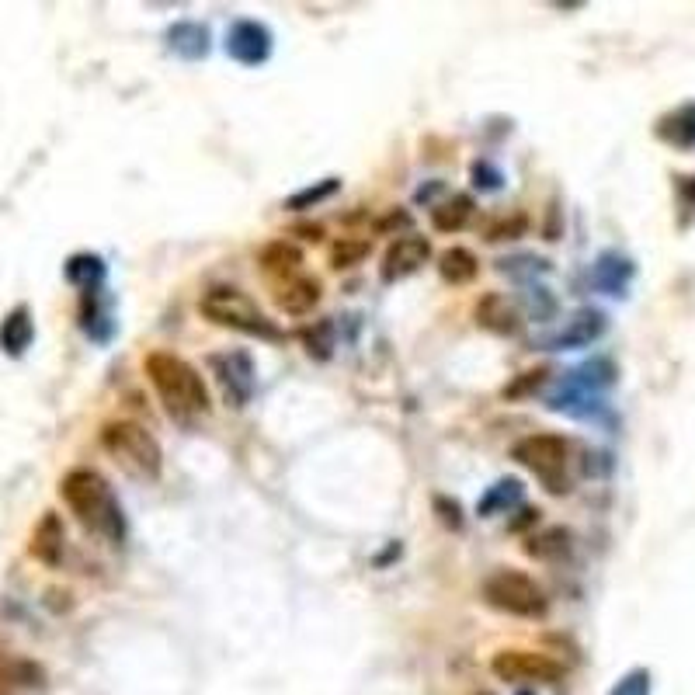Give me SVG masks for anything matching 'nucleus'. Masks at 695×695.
<instances>
[{
    "label": "nucleus",
    "instance_id": "obj_1",
    "mask_svg": "<svg viewBox=\"0 0 695 695\" xmlns=\"http://www.w3.org/2000/svg\"><path fill=\"white\" fill-rule=\"evenodd\" d=\"M60 497L70 508V515L84 525V532L105 539V543L119 546L126 539V515H122V504L115 497L112 484L101 477L98 470H87L77 466L67 477L60 480Z\"/></svg>",
    "mask_w": 695,
    "mask_h": 695
},
{
    "label": "nucleus",
    "instance_id": "obj_2",
    "mask_svg": "<svg viewBox=\"0 0 695 695\" xmlns=\"http://www.w3.org/2000/svg\"><path fill=\"white\" fill-rule=\"evenodd\" d=\"M143 369L153 393L164 404L167 417H174L178 424H195L212 411L206 379L181 355H174V351H150Z\"/></svg>",
    "mask_w": 695,
    "mask_h": 695
},
{
    "label": "nucleus",
    "instance_id": "obj_3",
    "mask_svg": "<svg viewBox=\"0 0 695 695\" xmlns=\"http://www.w3.org/2000/svg\"><path fill=\"white\" fill-rule=\"evenodd\" d=\"M101 449L115 459L122 473L136 480H160L164 473V452H160V442L136 421H108L101 428Z\"/></svg>",
    "mask_w": 695,
    "mask_h": 695
},
{
    "label": "nucleus",
    "instance_id": "obj_4",
    "mask_svg": "<svg viewBox=\"0 0 695 695\" xmlns=\"http://www.w3.org/2000/svg\"><path fill=\"white\" fill-rule=\"evenodd\" d=\"M199 310L216 327H230V331L251 334V338L261 341H282L275 320H268V313L237 285H212V289L202 292Z\"/></svg>",
    "mask_w": 695,
    "mask_h": 695
},
{
    "label": "nucleus",
    "instance_id": "obj_5",
    "mask_svg": "<svg viewBox=\"0 0 695 695\" xmlns=\"http://www.w3.org/2000/svg\"><path fill=\"white\" fill-rule=\"evenodd\" d=\"M484 602L490 609L515 619H543L550 609V598L536 584V577L522 574L515 567H497L484 581Z\"/></svg>",
    "mask_w": 695,
    "mask_h": 695
},
{
    "label": "nucleus",
    "instance_id": "obj_6",
    "mask_svg": "<svg viewBox=\"0 0 695 695\" xmlns=\"http://www.w3.org/2000/svg\"><path fill=\"white\" fill-rule=\"evenodd\" d=\"M511 459H515L518 466H525L529 473H536L550 494H567L570 490V480H567L570 442L563 435L539 431V435L522 438V442H515V449H511Z\"/></svg>",
    "mask_w": 695,
    "mask_h": 695
},
{
    "label": "nucleus",
    "instance_id": "obj_7",
    "mask_svg": "<svg viewBox=\"0 0 695 695\" xmlns=\"http://www.w3.org/2000/svg\"><path fill=\"white\" fill-rule=\"evenodd\" d=\"M490 671H494L501 682H515V685H553L563 678V664L553 661L550 654H536V650H497L494 661H490Z\"/></svg>",
    "mask_w": 695,
    "mask_h": 695
},
{
    "label": "nucleus",
    "instance_id": "obj_8",
    "mask_svg": "<svg viewBox=\"0 0 695 695\" xmlns=\"http://www.w3.org/2000/svg\"><path fill=\"white\" fill-rule=\"evenodd\" d=\"M209 369L223 390L226 404L244 407L251 400L258 376H254V362L247 351H216V355H209Z\"/></svg>",
    "mask_w": 695,
    "mask_h": 695
},
{
    "label": "nucleus",
    "instance_id": "obj_9",
    "mask_svg": "<svg viewBox=\"0 0 695 695\" xmlns=\"http://www.w3.org/2000/svg\"><path fill=\"white\" fill-rule=\"evenodd\" d=\"M431 258V240L421 237V233H404L397 237L383 254V265H379V278L386 285L400 282V278H411L414 272H421Z\"/></svg>",
    "mask_w": 695,
    "mask_h": 695
},
{
    "label": "nucleus",
    "instance_id": "obj_10",
    "mask_svg": "<svg viewBox=\"0 0 695 695\" xmlns=\"http://www.w3.org/2000/svg\"><path fill=\"white\" fill-rule=\"evenodd\" d=\"M226 56L244 63V67H261L272 56V32L251 18L233 21L230 32H226Z\"/></svg>",
    "mask_w": 695,
    "mask_h": 695
},
{
    "label": "nucleus",
    "instance_id": "obj_11",
    "mask_svg": "<svg viewBox=\"0 0 695 695\" xmlns=\"http://www.w3.org/2000/svg\"><path fill=\"white\" fill-rule=\"evenodd\" d=\"M63 543H67V536H63V518L56 515V511H46V515L39 518V525L32 529V539H28V556H32V560H39L42 567H60Z\"/></svg>",
    "mask_w": 695,
    "mask_h": 695
},
{
    "label": "nucleus",
    "instance_id": "obj_12",
    "mask_svg": "<svg viewBox=\"0 0 695 695\" xmlns=\"http://www.w3.org/2000/svg\"><path fill=\"white\" fill-rule=\"evenodd\" d=\"M320 292H324L320 278L296 275V278H289V282L275 285V306L282 313H289V317H306V313H313V306L320 303Z\"/></svg>",
    "mask_w": 695,
    "mask_h": 695
},
{
    "label": "nucleus",
    "instance_id": "obj_13",
    "mask_svg": "<svg viewBox=\"0 0 695 695\" xmlns=\"http://www.w3.org/2000/svg\"><path fill=\"white\" fill-rule=\"evenodd\" d=\"M602 334H605V313L581 310V313H574V317L567 320V327H560L546 345L550 348H584V345H591V341L602 338Z\"/></svg>",
    "mask_w": 695,
    "mask_h": 695
},
{
    "label": "nucleus",
    "instance_id": "obj_14",
    "mask_svg": "<svg viewBox=\"0 0 695 695\" xmlns=\"http://www.w3.org/2000/svg\"><path fill=\"white\" fill-rule=\"evenodd\" d=\"M477 324L490 334H501V338L522 331V317H518V310L508 303V296H501V292H487V296L480 299Z\"/></svg>",
    "mask_w": 695,
    "mask_h": 695
},
{
    "label": "nucleus",
    "instance_id": "obj_15",
    "mask_svg": "<svg viewBox=\"0 0 695 695\" xmlns=\"http://www.w3.org/2000/svg\"><path fill=\"white\" fill-rule=\"evenodd\" d=\"M0 685L14 689H42L46 685V668L32 657H21L14 650L0 647Z\"/></svg>",
    "mask_w": 695,
    "mask_h": 695
},
{
    "label": "nucleus",
    "instance_id": "obj_16",
    "mask_svg": "<svg viewBox=\"0 0 695 695\" xmlns=\"http://www.w3.org/2000/svg\"><path fill=\"white\" fill-rule=\"evenodd\" d=\"M299 268H303V251H299L296 244H289V240H272V244L261 251V272L272 278L275 285L303 275Z\"/></svg>",
    "mask_w": 695,
    "mask_h": 695
},
{
    "label": "nucleus",
    "instance_id": "obj_17",
    "mask_svg": "<svg viewBox=\"0 0 695 695\" xmlns=\"http://www.w3.org/2000/svg\"><path fill=\"white\" fill-rule=\"evenodd\" d=\"M657 139L668 146H675V150H692L695 146V101L692 105H682L675 108V112H668L661 122H657Z\"/></svg>",
    "mask_w": 695,
    "mask_h": 695
},
{
    "label": "nucleus",
    "instance_id": "obj_18",
    "mask_svg": "<svg viewBox=\"0 0 695 695\" xmlns=\"http://www.w3.org/2000/svg\"><path fill=\"white\" fill-rule=\"evenodd\" d=\"M32 338H35L32 313H28V306H14V310L0 320V348H4L7 355H21V351L32 345Z\"/></svg>",
    "mask_w": 695,
    "mask_h": 695
},
{
    "label": "nucleus",
    "instance_id": "obj_19",
    "mask_svg": "<svg viewBox=\"0 0 695 695\" xmlns=\"http://www.w3.org/2000/svg\"><path fill=\"white\" fill-rule=\"evenodd\" d=\"M438 275L449 285H470L473 278L480 275V261L473 258V251H466V247H449V251H442V258H438Z\"/></svg>",
    "mask_w": 695,
    "mask_h": 695
},
{
    "label": "nucleus",
    "instance_id": "obj_20",
    "mask_svg": "<svg viewBox=\"0 0 695 695\" xmlns=\"http://www.w3.org/2000/svg\"><path fill=\"white\" fill-rule=\"evenodd\" d=\"M171 39V49L185 60H199V56L209 53V28L206 25H195V21H181L167 32Z\"/></svg>",
    "mask_w": 695,
    "mask_h": 695
},
{
    "label": "nucleus",
    "instance_id": "obj_21",
    "mask_svg": "<svg viewBox=\"0 0 695 695\" xmlns=\"http://www.w3.org/2000/svg\"><path fill=\"white\" fill-rule=\"evenodd\" d=\"M470 216H473L470 195H452V199L438 202V206L431 209V226H435L438 233H459L470 223Z\"/></svg>",
    "mask_w": 695,
    "mask_h": 695
},
{
    "label": "nucleus",
    "instance_id": "obj_22",
    "mask_svg": "<svg viewBox=\"0 0 695 695\" xmlns=\"http://www.w3.org/2000/svg\"><path fill=\"white\" fill-rule=\"evenodd\" d=\"M525 553H529L532 560H543V563L563 560V556L570 553V532L567 529H546V532H539V536H529Z\"/></svg>",
    "mask_w": 695,
    "mask_h": 695
},
{
    "label": "nucleus",
    "instance_id": "obj_23",
    "mask_svg": "<svg viewBox=\"0 0 695 695\" xmlns=\"http://www.w3.org/2000/svg\"><path fill=\"white\" fill-rule=\"evenodd\" d=\"M518 501H522V484H518V480H497V484L480 497L477 511L484 518H490V515H497V511H508L511 504H518Z\"/></svg>",
    "mask_w": 695,
    "mask_h": 695
},
{
    "label": "nucleus",
    "instance_id": "obj_24",
    "mask_svg": "<svg viewBox=\"0 0 695 695\" xmlns=\"http://www.w3.org/2000/svg\"><path fill=\"white\" fill-rule=\"evenodd\" d=\"M67 278L77 282L84 292H94V285L105 278V265H101V258H94V254H77L67 265Z\"/></svg>",
    "mask_w": 695,
    "mask_h": 695
},
{
    "label": "nucleus",
    "instance_id": "obj_25",
    "mask_svg": "<svg viewBox=\"0 0 695 695\" xmlns=\"http://www.w3.org/2000/svg\"><path fill=\"white\" fill-rule=\"evenodd\" d=\"M369 251H372V244L365 237H341L331 251V268H338V272L341 268H355Z\"/></svg>",
    "mask_w": 695,
    "mask_h": 695
},
{
    "label": "nucleus",
    "instance_id": "obj_26",
    "mask_svg": "<svg viewBox=\"0 0 695 695\" xmlns=\"http://www.w3.org/2000/svg\"><path fill=\"white\" fill-rule=\"evenodd\" d=\"M303 345L313 358H331V348H334V324L331 320H320V324H313L310 331H303Z\"/></svg>",
    "mask_w": 695,
    "mask_h": 695
},
{
    "label": "nucleus",
    "instance_id": "obj_27",
    "mask_svg": "<svg viewBox=\"0 0 695 695\" xmlns=\"http://www.w3.org/2000/svg\"><path fill=\"white\" fill-rule=\"evenodd\" d=\"M338 185H341L338 178H324L317 188L310 185V188H303V192H296L289 202H285V206H289V209H310V206H320V202H327L334 192H338Z\"/></svg>",
    "mask_w": 695,
    "mask_h": 695
},
{
    "label": "nucleus",
    "instance_id": "obj_28",
    "mask_svg": "<svg viewBox=\"0 0 695 695\" xmlns=\"http://www.w3.org/2000/svg\"><path fill=\"white\" fill-rule=\"evenodd\" d=\"M529 230V216H522V212H515V216H504V219H497L494 226L487 230V240L490 244H497V240H515V237H522V233Z\"/></svg>",
    "mask_w": 695,
    "mask_h": 695
},
{
    "label": "nucleus",
    "instance_id": "obj_29",
    "mask_svg": "<svg viewBox=\"0 0 695 695\" xmlns=\"http://www.w3.org/2000/svg\"><path fill=\"white\" fill-rule=\"evenodd\" d=\"M609 695H650V671H629V675L619 678V685Z\"/></svg>",
    "mask_w": 695,
    "mask_h": 695
},
{
    "label": "nucleus",
    "instance_id": "obj_30",
    "mask_svg": "<svg viewBox=\"0 0 695 695\" xmlns=\"http://www.w3.org/2000/svg\"><path fill=\"white\" fill-rule=\"evenodd\" d=\"M546 376L550 372L546 369H532V372H522V379H518L511 390H504V397H522V393H529V390H539V386L546 383Z\"/></svg>",
    "mask_w": 695,
    "mask_h": 695
},
{
    "label": "nucleus",
    "instance_id": "obj_31",
    "mask_svg": "<svg viewBox=\"0 0 695 695\" xmlns=\"http://www.w3.org/2000/svg\"><path fill=\"white\" fill-rule=\"evenodd\" d=\"M435 504H438V508L445 511V515H442V522H445V525H452V529H459V525H463V518H459V504H456V501H452V504H445L442 497H438Z\"/></svg>",
    "mask_w": 695,
    "mask_h": 695
},
{
    "label": "nucleus",
    "instance_id": "obj_32",
    "mask_svg": "<svg viewBox=\"0 0 695 695\" xmlns=\"http://www.w3.org/2000/svg\"><path fill=\"white\" fill-rule=\"evenodd\" d=\"M678 181H682V195L695 206V178H678Z\"/></svg>",
    "mask_w": 695,
    "mask_h": 695
},
{
    "label": "nucleus",
    "instance_id": "obj_33",
    "mask_svg": "<svg viewBox=\"0 0 695 695\" xmlns=\"http://www.w3.org/2000/svg\"><path fill=\"white\" fill-rule=\"evenodd\" d=\"M0 695H7V692H0Z\"/></svg>",
    "mask_w": 695,
    "mask_h": 695
}]
</instances>
